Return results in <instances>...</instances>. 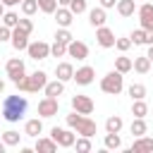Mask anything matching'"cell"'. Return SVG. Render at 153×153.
<instances>
[{
    "mask_svg": "<svg viewBox=\"0 0 153 153\" xmlns=\"http://www.w3.org/2000/svg\"><path fill=\"white\" fill-rule=\"evenodd\" d=\"M29 108V100L24 96H7L2 100V117L7 122H19Z\"/></svg>",
    "mask_w": 153,
    "mask_h": 153,
    "instance_id": "cell-1",
    "label": "cell"
},
{
    "mask_svg": "<svg viewBox=\"0 0 153 153\" xmlns=\"http://www.w3.org/2000/svg\"><path fill=\"white\" fill-rule=\"evenodd\" d=\"M67 124H69L79 136H96V122H93L91 117L76 112V110H74L72 115H67Z\"/></svg>",
    "mask_w": 153,
    "mask_h": 153,
    "instance_id": "cell-2",
    "label": "cell"
},
{
    "mask_svg": "<svg viewBox=\"0 0 153 153\" xmlns=\"http://www.w3.org/2000/svg\"><path fill=\"white\" fill-rule=\"evenodd\" d=\"M45 84H48V74H45V72H41V69H36L33 74H29V76H24L22 81H17L14 86H17L19 91H26V93H36V91L45 88Z\"/></svg>",
    "mask_w": 153,
    "mask_h": 153,
    "instance_id": "cell-3",
    "label": "cell"
},
{
    "mask_svg": "<svg viewBox=\"0 0 153 153\" xmlns=\"http://www.w3.org/2000/svg\"><path fill=\"white\" fill-rule=\"evenodd\" d=\"M122 88H124V76H122V72H108L103 79H100V91L103 93H110V96H117V93H122Z\"/></svg>",
    "mask_w": 153,
    "mask_h": 153,
    "instance_id": "cell-4",
    "label": "cell"
},
{
    "mask_svg": "<svg viewBox=\"0 0 153 153\" xmlns=\"http://www.w3.org/2000/svg\"><path fill=\"white\" fill-rule=\"evenodd\" d=\"M5 69H7V76H10L12 84H17V81H22V79L26 76V69H24V60H22V57H12V60H7Z\"/></svg>",
    "mask_w": 153,
    "mask_h": 153,
    "instance_id": "cell-5",
    "label": "cell"
},
{
    "mask_svg": "<svg viewBox=\"0 0 153 153\" xmlns=\"http://www.w3.org/2000/svg\"><path fill=\"white\" fill-rule=\"evenodd\" d=\"M50 136L57 141V146H62V148H69V146H74V141H76V134L74 131H69V129H62V127H53L50 129Z\"/></svg>",
    "mask_w": 153,
    "mask_h": 153,
    "instance_id": "cell-6",
    "label": "cell"
},
{
    "mask_svg": "<svg viewBox=\"0 0 153 153\" xmlns=\"http://www.w3.org/2000/svg\"><path fill=\"white\" fill-rule=\"evenodd\" d=\"M26 53H29V57L31 60H45V57H50V45L45 43V41H33V43H29V48H26Z\"/></svg>",
    "mask_w": 153,
    "mask_h": 153,
    "instance_id": "cell-7",
    "label": "cell"
},
{
    "mask_svg": "<svg viewBox=\"0 0 153 153\" xmlns=\"http://www.w3.org/2000/svg\"><path fill=\"white\" fill-rule=\"evenodd\" d=\"M57 110H60V100L57 98L45 96V98L38 100V117H53V115H57Z\"/></svg>",
    "mask_w": 153,
    "mask_h": 153,
    "instance_id": "cell-8",
    "label": "cell"
},
{
    "mask_svg": "<svg viewBox=\"0 0 153 153\" xmlns=\"http://www.w3.org/2000/svg\"><path fill=\"white\" fill-rule=\"evenodd\" d=\"M136 12H139V24H141V29L151 31V29H153V2H143Z\"/></svg>",
    "mask_w": 153,
    "mask_h": 153,
    "instance_id": "cell-9",
    "label": "cell"
},
{
    "mask_svg": "<svg viewBox=\"0 0 153 153\" xmlns=\"http://www.w3.org/2000/svg\"><path fill=\"white\" fill-rule=\"evenodd\" d=\"M96 41H98V45L100 48H115V33H112V29H108V26H98L96 29Z\"/></svg>",
    "mask_w": 153,
    "mask_h": 153,
    "instance_id": "cell-10",
    "label": "cell"
},
{
    "mask_svg": "<svg viewBox=\"0 0 153 153\" xmlns=\"http://www.w3.org/2000/svg\"><path fill=\"white\" fill-rule=\"evenodd\" d=\"M67 55L69 57H76V60H86L88 57V45L84 43V41H69L67 43Z\"/></svg>",
    "mask_w": 153,
    "mask_h": 153,
    "instance_id": "cell-11",
    "label": "cell"
},
{
    "mask_svg": "<svg viewBox=\"0 0 153 153\" xmlns=\"http://www.w3.org/2000/svg\"><path fill=\"white\" fill-rule=\"evenodd\" d=\"M93 100L88 98V96H72V110H76V112H81V115H91L93 112Z\"/></svg>",
    "mask_w": 153,
    "mask_h": 153,
    "instance_id": "cell-12",
    "label": "cell"
},
{
    "mask_svg": "<svg viewBox=\"0 0 153 153\" xmlns=\"http://www.w3.org/2000/svg\"><path fill=\"white\" fill-rule=\"evenodd\" d=\"M93 76H96V69H93L91 65H84V67H79V69L74 72V81H76L79 86H88V84L93 81Z\"/></svg>",
    "mask_w": 153,
    "mask_h": 153,
    "instance_id": "cell-13",
    "label": "cell"
},
{
    "mask_svg": "<svg viewBox=\"0 0 153 153\" xmlns=\"http://www.w3.org/2000/svg\"><path fill=\"white\" fill-rule=\"evenodd\" d=\"M10 43H12L14 50H26V48H29V33L14 26V29H12V38H10Z\"/></svg>",
    "mask_w": 153,
    "mask_h": 153,
    "instance_id": "cell-14",
    "label": "cell"
},
{
    "mask_svg": "<svg viewBox=\"0 0 153 153\" xmlns=\"http://www.w3.org/2000/svg\"><path fill=\"white\" fill-rule=\"evenodd\" d=\"M55 22H57V26H65V29H69L72 26V22H74V12L69 10V7H57L55 10Z\"/></svg>",
    "mask_w": 153,
    "mask_h": 153,
    "instance_id": "cell-15",
    "label": "cell"
},
{
    "mask_svg": "<svg viewBox=\"0 0 153 153\" xmlns=\"http://www.w3.org/2000/svg\"><path fill=\"white\" fill-rule=\"evenodd\" d=\"M153 151V139L151 136H134V143H131V153H148Z\"/></svg>",
    "mask_w": 153,
    "mask_h": 153,
    "instance_id": "cell-16",
    "label": "cell"
},
{
    "mask_svg": "<svg viewBox=\"0 0 153 153\" xmlns=\"http://www.w3.org/2000/svg\"><path fill=\"white\" fill-rule=\"evenodd\" d=\"M43 93H45V96H50V98H60V96L65 93V81L55 76L53 81H48V84H45V88H43Z\"/></svg>",
    "mask_w": 153,
    "mask_h": 153,
    "instance_id": "cell-17",
    "label": "cell"
},
{
    "mask_svg": "<svg viewBox=\"0 0 153 153\" xmlns=\"http://www.w3.org/2000/svg\"><path fill=\"white\" fill-rule=\"evenodd\" d=\"M105 22H108V17H105V7H93V10L88 12V24H91L93 29L105 26Z\"/></svg>",
    "mask_w": 153,
    "mask_h": 153,
    "instance_id": "cell-18",
    "label": "cell"
},
{
    "mask_svg": "<svg viewBox=\"0 0 153 153\" xmlns=\"http://www.w3.org/2000/svg\"><path fill=\"white\" fill-rule=\"evenodd\" d=\"M33 148L41 151V153H55V151H57V141H55L53 136H50V139H41V136H36Z\"/></svg>",
    "mask_w": 153,
    "mask_h": 153,
    "instance_id": "cell-19",
    "label": "cell"
},
{
    "mask_svg": "<svg viewBox=\"0 0 153 153\" xmlns=\"http://www.w3.org/2000/svg\"><path fill=\"white\" fill-rule=\"evenodd\" d=\"M55 76L62 79V81H69V79H74V67H72L69 62H60V65L55 67Z\"/></svg>",
    "mask_w": 153,
    "mask_h": 153,
    "instance_id": "cell-20",
    "label": "cell"
},
{
    "mask_svg": "<svg viewBox=\"0 0 153 153\" xmlns=\"http://www.w3.org/2000/svg\"><path fill=\"white\" fill-rule=\"evenodd\" d=\"M41 131H43V122H41V117L26 120V124H24V134H26V136H38Z\"/></svg>",
    "mask_w": 153,
    "mask_h": 153,
    "instance_id": "cell-21",
    "label": "cell"
},
{
    "mask_svg": "<svg viewBox=\"0 0 153 153\" xmlns=\"http://www.w3.org/2000/svg\"><path fill=\"white\" fill-rule=\"evenodd\" d=\"M122 127H124V120H122L120 115H110V117L105 120V131L120 134V131H122Z\"/></svg>",
    "mask_w": 153,
    "mask_h": 153,
    "instance_id": "cell-22",
    "label": "cell"
},
{
    "mask_svg": "<svg viewBox=\"0 0 153 153\" xmlns=\"http://www.w3.org/2000/svg\"><path fill=\"white\" fill-rule=\"evenodd\" d=\"M129 131H131V136H143V134L148 131V124H146V120H143V117H134V120H131V127H129Z\"/></svg>",
    "mask_w": 153,
    "mask_h": 153,
    "instance_id": "cell-23",
    "label": "cell"
},
{
    "mask_svg": "<svg viewBox=\"0 0 153 153\" xmlns=\"http://www.w3.org/2000/svg\"><path fill=\"white\" fill-rule=\"evenodd\" d=\"M117 12H120V17H131L134 14V10H136V5H134V0H117Z\"/></svg>",
    "mask_w": 153,
    "mask_h": 153,
    "instance_id": "cell-24",
    "label": "cell"
},
{
    "mask_svg": "<svg viewBox=\"0 0 153 153\" xmlns=\"http://www.w3.org/2000/svg\"><path fill=\"white\" fill-rule=\"evenodd\" d=\"M115 69H117V72H122V74H127V72H131V69H134V60H129V57L120 55V57H115Z\"/></svg>",
    "mask_w": 153,
    "mask_h": 153,
    "instance_id": "cell-25",
    "label": "cell"
},
{
    "mask_svg": "<svg viewBox=\"0 0 153 153\" xmlns=\"http://www.w3.org/2000/svg\"><path fill=\"white\" fill-rule=\"evenodd\" d=\"M151 60H148V55H141V57H134V69L139 72V74H148L151 72Z\"/></svg>",
    "mask_w": 153,
    "mask_h": 153,
    "instance_id": "cell-26",
    "label": "cell"
},
{
    "mask_svg": "<svg viewBox=\"0 0 153 153\" xmlns=\"http://www.w3.org/2000/svg\"><path fill=\"white\" fill-rule=\"evenodd\" d=\"M131 115H134V117H146V115H148V105H146L143 98H139V100L131 103Z\"/></svg>",
    "mask_w": 153,
    "mask_h": 153,
    "instance_id": "cell-27",
    "label": "cell"
},
{
    "mask_svg": "<svg viewBox=\"0 0 153 153\" xmlns=\"http://www.w3.org/2000/svg\"><path fill=\"white\" fill-rule=\"evenodd\" d=\"M105 148H110V151H117V148H122V139H120V134H112V131H108V134H105Z\"/></svg>",
    "mask_w": 153,
    "mask_h": 153,
    "instance_id": "cell-28",
    "label": "cell"
},
{
    "mask_svg": "<svg viewBox=\"0 0 153 153\" xmlns=\"http://www.w3.org/2000/svg\"><path fill=\"white\" fill-rule=\"evenodd\" d=\"M19 139H22V134H19V131H14V129L2 131V141H5L7 146H19Z\"/></svg>",
    "mask_w": 153,
    "mask_h": 153,
    "instance_id": "cell-29",
    "label": "cell"
},
{
    "mask_svg": "<svg viewBox=\"0 0 153 153\" xmlns=\"http://www.w3.org/2000/svg\"><path fill=\"white\" fill-rule=\"evenodd\" d=\"M60 5H57V0H38V10L41 12H45V14H55V10H57Z\"/></svg>",
    "mask_w": 153,
    "mask_h": 153,
    "instance_id": "cell-30",
    "label": "cell"
},
{
    "mask_svg": "<svg viewBox=\"0 0 153 153\" xmlns=\"http://www.w3.org/2000/svg\"><path fill=\"white\" fill-rule=\"evenodd\" d=\"M129 96H131V100L146 98V86H143V84H131V86H129Z\"/></svg>",
    "mask_w": 153,
    "mask_h": 153,
    "instance_id": "cell-31",
    "label": "cell"
},
{
    "mask_svg": "<svg viewBox=\"0 0 153 153\" xmlns=\"http://www.w3.org/2000/svg\"><path fill=\"white\" fill-rule=\"evenodd\" d=\"M22 12H24L26 17L36 14V12H38V0H22Z\"/></svg>",
    "mask_w": 153,
    "mask_h": 153,
    "instance_id": "cell-32",
    "label": "cell"
},
{
    "mask_svg": "<svg viewBox=\"0 0 153 153\" xmlns=\"http://www.w3.org/2000/svg\"><path fill=\"white\" fill-rule=\"evenodd\" d=\"M50 55H53V57H65V55H67V43L55 41V43L50 45Z\"/></svg>",
    "mask_w": 153,
    "mask_h": 153,
    "instance_id": "cell-33",
    "label": "cell"
},
{
    "mask_svg": "<svg viewBox=\"0 0 153 153\" xmlns=\"http://www.w3.org/2000/svg\"><path fill=\"white\" fill-rule=\"evenodd\" d=\"M74 146H76L79 153H88V151H91V136H79V139L74 141Z\"/></svg>",
    "mask_w": 153,
    "mask_h": 153,
    "instance_id": "cell-34",
    "label": "cell"
},
{
    "mask_svg": "<svg viewBox=\"0 0 153 153\" xmlns=\"http://www.w3.org/2000/svg\"><path fill=\"white\" fill-rule=\"evenodd\" d=\"M2 24L10 26V29H14V26L19 24V14H17V12H5V14H2Z\"/></svg>",
    "mask_w": 153,
    "mask_h": 153,
    "instance_id": "cell-35",
    "label": "cell"
},
{
    "mask_svg": "<svg viewBox=\"0 0 153 153\" xmlns=\"http://www.w3.org/2000/svg\"><path fill=\"white\" fill-rule=\"evenodd\" d=\"M55 41H60V43H69V41H74V36L69 33V29L60 26V29L55 31Z\"/></svg>",
    "mask_w": 153,
    "mask_h": 153,
    "instance_id": "cell-36",
    "label": "cell"
},
{
    "mask_svg": "<svg viewBox=\"0 0 153 153\" xmlns=\"http://www.w3.org/2000/svg\"><path fill=\"white\" fill-rule=\"evenodd\" d=\"M131 43L134 45H143L146 43V29H136V31H131Z\"/></svg>",
    "mask_w": 153,
    "mask_h": 153,
    "instance_id": "cell-37",
    "label": "cell"
},
{
    "mask_svg": "<svg viewBox=\"0 0 153 153\" xmlns=\"http://www.w3.org/2000/svg\"><path fill=\"white\" fill-rule=\"evenodd\" d=\"M67 7H69L74 14H81V12H86V0H72Z\"/></svg>",
    "mask_w": 153,
    "mask_h": 153,
    "instance_id": "cell-38",
    "label": "cell"
},
{
    "mask_svg": "<svg viewBox=\"0 0 153 153\" xmlns=\"http://www.w3.org/2000/svg\"><path fill=\"white\" fill-rule=\"evenodd\" d=\"M17 29H22V31H26V33H31L33 31V22L24 14V19H19V24H17Z\"/></svg>",
    "mask_w": 153,
    "mask_h": 153,
    "instance_id": "cell-39",
    "label": "cell"
},
{
    "mask_svg": "<svg viewBox=\"0 0 153 153\" xmlns=\"http://www.w3.org/2000/svg\"><path fill=\"white\" fill-rule=\"evenodd\" d=\"M131 45H134V43H131V38H117V41H115V48H117L120 53H124V50H129Z\"/></svg>",
    "mask_w": 153,
    "mask_h": 153,
    "instance_id": "cell-40",
    "label": "cell"
},
{
    "mask_svg": "<svg viewBox=\"0 0 153 153\" xmlns=\"http://www.w3.org/2000/svg\"><path fill=\"white\" fill-rule=\"evenodd\" d=\"M10 38H12V29L5 26V24H0V43H5V41H10Z\"/></svg>",
    "mask_w": 153,
    "mask_h": 153,
    "instance_id": "cell-41",
    "label": "cell"
},
{
    "mask_svg": "<svg viewBox=\"0 0 153 153\" xmlns=\"http://www.w3.org/2000/svg\"><path fill=\"white\" fill-rule=\"evenodd\" d=\"M115 5H117V0H100V7H105V10H110Z\"/></svg>",
    "mask_w": 153,
    "mask_h": 153,
    "instance_id": "cell-42",
    "label": "cell"
},
{
    "mask_svg": "<svg viewBox=\"0 0 153 153\" xmlns=\"http://www.w3.org/2000/svg\"><path fill=\"white\" fill-rule=\"evenodd\" d=\"M146 45H153V29L146 31Z\"/></svg>",
    "mask_w": 153,
    "mask_h": 153,
    "instance_id": "cell-43",
    "label": "cell"
},
{
    "mask_svg": "<svg viewBox=\"0 0 153 153\" xmlns=\"http://www.w3.org/2000/svg\"><path fill=\"white\" fill-rule=\"evenodd\" d=\"M14 5H22V0H5V7H14Z\"/></svg>",
    "mask_w": 153,
    "mask_h": 153,
    "instance_id": "cell-44",
    "label": "cell"
},
{
    "mask_svg": "<svg viewBox=\"0 0 153 153\" xmlns=\"http://www.w3.org/2000/svg\"><path fill=\"white\" fill-rule=\"evenodd\" d=\"M146 55H148V60L153 62V45H148V53H146Z\"/></svg>",
    "mask_w": 153,
    "mask_h": 153,
    "instance_id": "cell-45",
    "label": "cell"
},
{
    "mask_svg": "<svg viewBox=\"0 0 153 153\" xmlns=\"http://www.w3.org/2000/svg\"><path fill=\"white\" fill-rule=\"evenodd\" d=\"M69 2H72V0H57V5H62V7H67Z\"/></svg>",
    "mask_w": 153,
    "mask_h": 153,
    "instance_id": "cell-46",
    "label": "cell"
},
{
    "mask_svg": "<svg viewBox=\"0 0 153 153\" xmlns=\"http://www.w3.org/2000/svg\"><path fill=\"white\" fill-rule=\"evenodd\" d=\"M2 14H5V2H0V19H2Z\"/></svg>",
    "mask_w": 153,
    "mask_h": 153,
    "instance_id": "cell-47",
    "label": "cell"
},
{
    "mask_svg": "<svg viewBox=\"0 0 153 153\" xmlns=\"http://www.w3.org/2000/svg\"><path fill=\"white\" fill-rule=\"evenodd\" d=\"M5 146H7V143H5V141H2V139H0V153H2V151H5Z\"/></svg>",
    "mask_w": 153,
    "mask_h": 153,
    "instance_id": "cell-48",
    "label": "cell"
},
{
    "mask_svg": "<svg viewBox=\"0 0 153 153\" xmlns=\"http://www.w3.org/2000/svg\"><path fill=\"white\" fill-rule=\"evenodd\" d=\"M2 91H5V81L0 79V93H2Z\"/></svg>",
    "mask_w": 153,
    "mask_h": 153,
    "instance_id": "cell-49",
    "label": "cell"
},
{
    "mask_svg": "<svg viewBox=\"0 0 153 153\" xmlns=\"http://www.w3.org/2000/svg\"><path fill=\"white\" fill-rule=\"evenodd\" d=\"M148 2H153V0H148Z\"/></svg>",
    "mask_w": 153,
    "mask_h": 153,
    "instance_id": "cell-50",
    "label": "cell"
},
{
    "mask_svg": "<svg viewBox=\"0 0 153 153\" xmlns=\"http://www.w3.org/2000/svg\"><path fill=\"white\" fill-rule=\"evenodd\" d=\"M0 2H5V0H0Z\"/></svg>",
    "mask_w": 153,
    "mask_h": 153,
    "instance_id": "cell-51",
    "label": "cell"
}]
</instances>
